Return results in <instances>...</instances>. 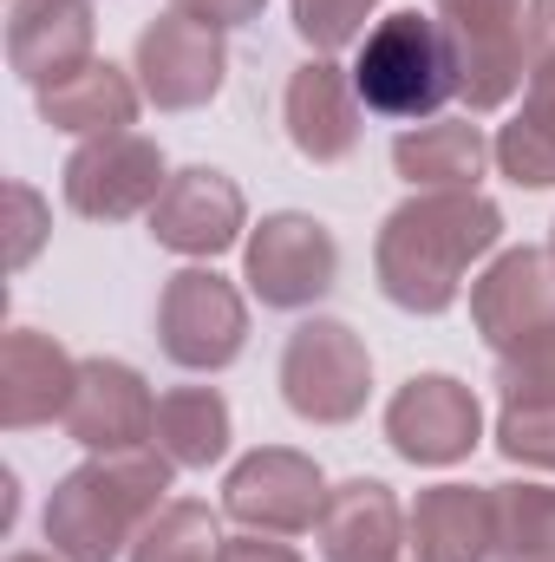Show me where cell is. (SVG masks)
<instances>
[{
	"label": "cell",
	"mask_w": 555,
	"mask_h": 562,
	"mask_svg": "<svg viewBox=\"0 0 555 562\" xmlns=\"http://www.w3.org/2000/svg\"><path fill=\"white\" fill-rule=\"evenodd\" d=\"M550 256H555V229H550Z\"/></svg>",
	"instance_id": "d6a6232c"
},
{
	"label": "cell",
	"mask_w": 555,
	"mask_h": 562,
	"mask_svg": "<svg viewBox=\"0 0 555 562\" xmlns=\"http://www.w3.org/2000/svg\"><path fill=\"white\" fill-rule=\"evenodd\" d=\"M366 393H373L366 340L333 314H307L281 347V400H287V413L307 425H353L366 413Z\"/></svg>",
	"instance_id": "277c9868"
},
{
	"label": "cell",
	"mask_w": 555,
	"mask_h": 562,
	"mask_svg": "<svg viewBox=\"0 0 555 562\" xmlns=\"http://www.w3.org/2000/svg\"><path fill=\"white\" fill-rule=\"evenodd\" d=\"M216 557H223L216 510L196 504V497H170V504L138 530V543H132L125 562H216Z\"/></svg>",
	"instance_id": "d4e9b609"
},
{
	"label": "cell",
	"mask_w": 555,
	"mask_h": 562,
	"mask_svg": "<svg viewBox=\"0 0 555 562\" xmlns=\"http://www.w3.org/2000/svg\"><path fill=\"white\" fill-rule=\"evenodd\" d=\"M406 550L418 562H490L497 557V497L490 484H431L406 510Z\"/></svg>",
	"instance_id": "d6986e66"
},
{
	"label": "cell",
	"mask_w": 555,
	"mask_h": 562,
	"mask_svg": "<svg viewBox=\"0 0 555 562\" xmlns=\"http://www.w3.org/2000/svg\"><path fill=\"white\" fill-rule=\"evenodd\" d=\"M157 347L183 373H223L249 347V301L209 262H190L157 294Z\"/></svg>",
	"instance_id": "5b68a950"
},
{
	"label": "cell",
	"mask_w": 555,
	"mask_h": 562,
	"mask_svg": "<svg viewBox=\"0 0 555 562\" xmlns=\"http://www.w3.org/2000/svg\"><path fill=\"white\" fill-rule=\"evenodd\" d=\"M353 92L373 119H393V125L438 119L444 99H457V59H451L444 26L418 7L366 26L360 59H353Z\"/></svg>",
	"instance_id": "3957f363"
},
{
	"label": "cell",
	"mask_w": 555,
	"mask_h": 562,
	"mask_svg": "<svg viewBox=\"0 0 555 562\" xmlns=\"http://www.w3.org/2000/svg\"><path fill=\"white\" fill-rule=\"evenodd\" d=\"M503 243V210L484 190H418L406 196L373 243L380 294L406 314L457 307L464 276Z\"/></svg>",
	"instance_id": "6da1fadb"
},
{
	"label": "cell",
	"mask_w": 555,
	"mask_h": 562,
	"mask_svg": "<svg viewBox=\"0 0 555 562\" xmlns=\"http://www.w3.org/2000/svg\"><path fill=\"white\" fill-rule=\"evenodd\" d=\"M320 557L327 562H399L406 550V510L393 497V484L380 477H347L327 491V510L314 524Z\"/></svg>",
	"instance_id": "ffe728a7"
},
{
	"label": "cell",
	"mask_w": 555,
	"mask_h": 562,
	"mask_svg": "<svg viewBox=\"0 0 555 562\" xmlns=\"http://www.w3.org/2000/svg\"><path fill=\"white\" fill-rule=\"evenodd\" d=\"M490 562H555V537L550 543H523V550H497Z\"/></svg>",
	"instance_id": "4dcf8cb0"
},
{
	"label": "cell",
	"mask_w": 555,
	"mask_h": 562,
	"mask_svg": "<svg viewBox=\"0 0 555 562\" xmlns=\"http://www.w3.org/2000/svg\"><path fill=\"white\" fill-rule=\"evenodd\" d=\"M229 438H236V419H229V400L216 386H170L157 400V431L150 445L177 464V471H209L229 458Z\"/></svg>",
	"instance_id": "cb8c5ba5"
},
{
	"label": "cell",
	"mask_w": 555,
	"mask_h": 562,
	"mask_svg": "<svg viewBox=\"0 0 555 562\" xmlns=\"http://www.w3.org/2000/svg\"><path fill=\"white\" fill-rule=\"evenodd\" d=\"M223 510L242 524V530H262V537H301L320 524L327 510V477L307 451L294 445H262L249 458L229 464L223 477Z\"/></svg>",
	"instance_id": "7c38bea8"
},
{
	"label": "cell",
	"mask_w": 555,
	"mask_h": 562,
	"mask_svg": "<svg viewBox=\"0 0 555 562\" xmlns=\"http://www.w3.org/2000/svg\"><path fill=\"white\" fill-rule=\"evenodd\" d=\"M7 562H59V557H39V550H20V557H7Z\"/></svg>",
	"instance_id": "1f68e13d"
},
{
	"label": "cell",
	"mask_w": 555,
	"mask_h": 562,
	"mask_svg": "<svg viewBox=\"0 0 555 562\" xmlns=\"http://www.w3.org/2000/svg\"><path fill=\"white\" fill-rule=\"evenodd\" d=\"M287 7H294V33L327 59V53L366 40V20H373L380 0H287Z\"/></svg>",
	"instance_id": "4316f807"
},
{
	"label": "cell",
	"mask_w": 555,
	"mask_h": 562,
	"mask_svg": "<svg viewBox=\"0 0 555 562\" xmlns=\"http://www.w3.org/2000/svg\"><path fill=\"white\" fill-rule=\"evenodd\" d=\"M33 99H39V119H46L53 132H72V138H112V132H132V125H138L144 86L125 72V66L92 59V66H79L72 79L39 86Z\"/></svg>",
	"instance_id": "44dd1931"
},
{
	"label": "cell",
	"mask_w": 555,
	"mask_h": 562,
	"mask_svg": "<svg viewBox=\"0 0 555 562\" xmlns=\"http://www.w3.org/2000/svg\"><path fill=\"white\" fill-rule=\"evenodd\" d=\"M497 451L523 471H555V360H497Z\"/></svg>",
	"instance_id": "7402d4cb"
},
{
	"label": "cell",
	"mask_w": 555,
	"mask_h": 562,
	"mask_svg": "<svg viewBox=\"0 0 555 562\" xmlns=\"http://www.w3.org/2000/svg\"><path fill=\"white\" fill-rule=\"evenodd\" d=\"M150 243L183 256V262H216L236 243H249V203L242 183L229 170L190 164L163 183V196L150 203Z\"/></svg>",
	"instance_id": "4fadbf2b"
},
{
	"label": "cell",
	"mask_w": 555,
	"mask_h": 562,
	"mask_svg": "<svg viewBox=\"0 0 555 562\" xmlns=\"http://www.w3.org/2000/svg\"><path fill=\"white\" fill-rule=\"evenodd\" d=\"M170 7H183V13H196V20H209V26H249V20H262V7L269 0H170Z\"/></svg>",
	"instance_id": "f546056e"
},
{
	"label": "cell",
	"mask_w": 555,
	"mask_h": 562,
	"mask_svg": "<svg viewBox=\"0 0 555 562\" xmlns=\"http://www.w3.org/2000/svg\"><path fill=\"white\" fill-rule=\"evenodd\" d=\"M177 464L144 445V451H112V458H86L79 471H66L39 510V530L59 562H118L132 557L138 530L163 510Z\"/></svg>",
	"instance_id": "7a4b0ae2"
},
{
	"label": "cell",
	"mask_w": 555,
	"mask_h": 562,
	"mask_svg": "<svg viewBox=\"0 0 555 562\" xmlns=\"http://www.w3.org/2000/svg\"><path fill=\"white\" fill-rule=\"evenodd\" d=\"M457 59V99L471 112H503L523 86V7L530 0H431Z\"/></svg>",
	"instance_id": "ba28073f"
},
{
	"label": "cell",
	"mask_w": 555,
	"mask_h": 562,
	"mask_svg": "<svg viewBox=\"0 0 555 562\" xmlns=\"http://www.w3.org/2000/svg\"><path fill=\"white\" fill-rule=\"evenodd\" d=\"M360 92H353V72H340L333 59H307L287 72V92H281V119H287V144L307 157V164H340L353 157L360 144Z\"/></svg>",
	"instance_id": "e0dca14e"
},
{
	"label": "cell",
	"mask_w": 555,
	"mask_h": 562,
	"mask_svg": "<svg viewBox=\"0 0 555 562\" xmlns=\"http://www.w3.org/2000/svg\"><path fill=\"white\" fill-rule=\"evenodd\" d=\"M497 497V550H523V543H550L555 537V484H490Z\"/></svg>",
	"instance_id": "484cf974"
},
{
	"label": "cell",
	"mask_w": 555,
	"mask_h": 562,
	"mask_svg": "<svg viewBox=\"0 0 555 562\" xmlns=\"http://www.w3.org/2000/svg\"><path fill=\"white\" fill-rule=\"evenodd\" d=\"M490 157L497 150L471 119H424V125H406L393 138V170L412 190H477Z\"/></svg>",
	"instance_id": "603a6c76"
},
{
	"label": "cell",
	"mask_w": 555,
	"mask_h": 562,
	"mask_svg": "<svg viewBox=\"0 0 555 562\" xmlns=\"http://www.w3.org/2000/svg\"><path fill=\"white\" fill-rule=\"evenodd\" d=\"M92 40H99L92 0H13L7 7V66L33 92L72 79L79 66H92L99 59Z\"/></svg>",
	"instance_id": "2e32d148"
},
{
	"label": "cell",
	"mask_w": 555,
	"mask_h": 562,
	"mask_svg": "<svg viewBox=\"0 0 555 562\" xmlns=\"http://www.w3.org/2000/svg\"><path fill=\"white\" fill-rule=\"evenodd\" d=\"M59 425L92 458L144 451L150 431H157V400H150L138 367H125V360H79V386H72V406H66Z\"/></svg>",
	"instance_id": "9a60e30c"
},
{
	"label": "cell",
	"mask_w": 555,
	"mask_h": 562,
	"mask_svg": "<svg viewBox=\"0 0 555 562\" xmlns=\"http://www.w3.org/2000/svg\"><path fill=\"white\" fill-rule=\"evenodd\" d=\"M242 281H249V294L262 307L301 314V307H314V301L333 294V281H340V243H333V229L320 216L275 210L242 243Z\"/></svg>",
	"instance_id": "52a82bcc"
},
{
	"label": "cell",
	"mask_w": 555,
	"mask_h": 562,
	"mask_svg": "<svg viewBox=\"0 0 555 562\" xmlns=\"http://www.w3.org/2000/svg\"><path fill=\"white\" fill-rule=\"evenodd\" d=\"M170 170H163V150L144 132H112V138H86L66 170H59V190H66V210L86 216V223H125L144 216L157 196H163Z\"/></svg>",
	"instance_id": "9c48e42d"
},
{
	"label": "cell",
	"mask_w": 555,
	"mask_h": 562,
	"mask_svg": "<svg viewBox=\"0 0 555 562\" xmlns=\"http://www.w3.org/2000/svg\"><path fill=\"white\" fill-rule=\"evenodd\" d=\"M471 327L497 360H555V256L503 249L471 281Z\"/></svg>",
	"instance_id": "8992f818"
},
{
	"label": "cell",
	"mask_w": 555,
	"mask_h": 562,
	"mask_svg": "<svg viewBox=\"0 0 555 562\" xmlns=\"http://www.w3.org/2000/svg\"><path fill=\"white\" fill-rule=\"evenodd\" d=\"M132 72H138L144 99L157 112H196L223 92V72H229V46H223V26L170 7L157 13L138 33V53H132Z\"/></svg>",
	"instance_id": "30bf717a"
},
{
	"label": "cell",
	"mask_w": 555,
	"mask_h": 562,
	"mask_svg": "<svg viewBox=\"0 0 555 562\" xmlns=\"http://www.w3.org/2000/svg\"><path fill=\"white\" fill-rule=\"evenodd\" d=\"M490 150L517 190H555V0L523 7V105Z\"/></svg>",
	"instance_id": "8fae6325"
},
{
	"label": "cell",
	"mask_w": 555,
	"mask_h": 562,
	"mask_svg": "<svg viewBox=\"0 0 555 562\" xmlns=\"http://www.w3.org/2000/svg\"><path fill=\"white\" fill-rule=\"evenodd\" d=\"M7 203H13V269H26L46 243V203L26 183H7Z\"/></svg>",
	"instance_id": "83f0119b"
},
{
	"label": "cell",
	"mask_w": 555,
	"mask_h": 562,
	"mask_svg": "<svg viewBox=\"0 0 555 562\" xmlns=\"http://www.w3.org/2000/svg\"><path fill=\"white\" fill-rule=\"evenodd\" d=\"M79 386V360L39 334V327H13L0 340V425L7 431H33V425L66 419Z\"/></svg>",
	"instance_id": "ac0fdd59"
},
{
	"label": "cell",
	"mask_w": 555,
	"mask_h": 562,
	"mask_svg": "<svg viewBox=\"0 0 555 562\" xmlns=\"http://www.w3.org/2000/svg\"><path fill=\"white\" fill-rule=\"evenodd\" d=\"M216 562H301V550L281 543V537H262V530H242V537H223Z\"/></svg>",
	"instance_id": "f1b7e54d"
},
{
	"label": "cell",
	"mask_w": 555,
	"mask_h": 562,
	"mask_svg": "<svg viewBox=\"0 0 555 562\" xmlns=\"http://www.w3.org/2000/svg\"><path fill=\"white\" fill-rule=\"evenodd\" d=\"M386 445L406 464H424V471L464 464L484 445V406L451 373H412L386 406Z\"/></svg>",
	"instance_id": "5bb4252c"
}]
</instances>
